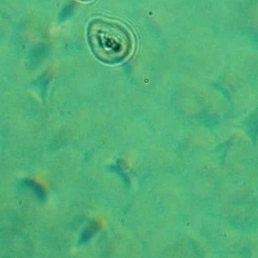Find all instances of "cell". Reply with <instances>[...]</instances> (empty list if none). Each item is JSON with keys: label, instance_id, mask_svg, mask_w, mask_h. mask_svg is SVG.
<instances>
[{"label": "cell", "instance_id": "6da1fadb", "mask_svg": "<svg viewBox=\"0 0 258 258\" xmlns=\"http://www.w3.org/2000/svg\"><path fill=\"white\" fill-rule=\"evenodd\" d=\"M87 38L95 56L103 62L115 64L126 59L133 51V35L123 24L106 18L92 20L87 29Z\"/></svg>", "mask_w": 258, "mask_h": 258}, {"label": "cell", "instance_id": "7a4b0ae2", "mask_svg": "<svg viewBox=\"0 0 258 258\" xmlns=\"http://www.w3.org/2000/svg\"><path fill=\"white\" fill-rule=\"evenodd\" d=\"M80 1L87 2L90 1V0H80Z\"/></svg>", "mask_w": 258, "mask_h": 258}]
</instances>
